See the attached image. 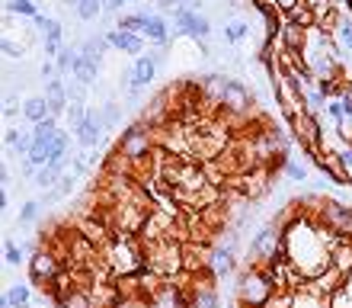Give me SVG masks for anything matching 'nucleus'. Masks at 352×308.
Instances as JSON below:
<instances>
[{
  "instance_id": "2f4dec72",
  "label": "nucleus",
  "mask_w": 352,
  "mask_h": 308,
  "mask_svg": "<svg viewBox=\"0 0 352 308\" xmlns=\"http://www.w3.org/2000/svg\"><path fill=\"white\" fill-rule=\"evenodd\" d=\"M38 212H42V203H38V199H26V203H23V209H19V225L38 222Z\"/></svg>"
},
{
  "instance_id": "ea45409f",
  "label": "nucleus",
  "mask_w": 352,
  "mask_h": 308,
  "mask_svg": "<svg viewBox=\"0 0 352 308\" xmlns=\"http://www.w3.org/2000/svg\"><path fill=\"white\" fill-rule=\"evenodd\" d=\"M336 154H340V161H343L346 174H349V177H352V141H349V145H346V148H340V151H336Z\"/></svg>"
},
{
  "instance_id": "a211bd4d",
  "label": "nucleus",
  "mask_w": 352,
  "mask_h": 308,
  "mask_svg": "<svg viewBox=\"0 0 352 308\" xmlns=\"http://www.w3.org/2000/svg\"><path fill=\"white\" fill-rule=\"evenodd\" d=\"M144 39L157 42V45H167V42H170V26H167V19H164V13H148Z\"/></svg>"
},
{
  "instance_id": "79ce46f5",
  "label": "nucleus",
  "mask_w": 352,
  "mask_h": 308,
  "mask_svg": "<svg viewBox=\"0 0 352 308\" xmlns=\"http://www.w3.org/2000/svg\"><path fill=\"white\" fill-rule=\"evenodd\" d=\"M61 196H65V193H61V189H45V193H42V199H38V203H42V205H52V203H55V199H61Z\"/></svg>"
},
{
  "instance_id": "c756f323",
  "label": "nucleus",
  "mask_w": 352,
  "mask_h": 308,
  "mask_svg": "<svg viewBox=\"0 0 352 308\" xmlns=\"http://www.w3.org/2000/svg\"><path fill=\"white\" fill-rule=\"evenodd\" d=\"M87 110H90V106H87V100H71L67 103V125H71V132L77 129V125H80V122L87 119Z\"/></svg>"
},
{
  "instance_id": "58836bf2",
  "label": "nucleus",
  "mask_w": 352,
  "mask_h": 308,
  "mask_svg": "<svg viewBox=\"0 0 352 308\" xmlns=\"http://www.w3.org/2000/svg\"><path fill=\"white\" fill-rule=\"evenodd\" d=\"M67 100H87V87L84 84H67Z\"/></svg>"
},
{
  "instance_id": "4be33fe9",
  "label": "nucleus",
  "mask_w": 352,
  "mask_h": 308,
  "mask_svg": "<svg viewBox=\"0 0 352 308\" xmlns=\"http://www.w3.org/2000/svg\"><path fill=\"white\" fill-rule=\"evenodd\" d=\"M292 308H330V299L317 296V292H311V289L305 286L301 292H295V299H292Z\"/></svg>"
},
{
  "instance_id": "b1692460",
  "label": "nucleus",
  "mask_w": 352,
  "mask_h": 308,
  "mask_svg": "<svg viewBox=\"0 0 352 308\" xmlns=\"http://www.w3.org/2000/svg\"><path fill=\"white\" fill-rule=\"evenodd\" d=\"M77 55H80V48L77 45H67L65 42V48L58 52V58H55V65H58V74L65 77V74H71L74 71V61H77Z\"/></svg>"
},
{
  "instance_id": "0eeeda50",
  "label": "nucleus",
  "mask_w": 352,
  "mask_h": 308,
  "mask_svg": "<svg viewBox=\"0 0 352 308\" xmlns=\"http://www.w3.org/2000/svg\"><path fill=\"white\" fill-rule=\"evenodd\" d=\"M65 273V267H61V257H58L55 251H48V247H42V251L32 254V260H29V276H32V283L36 286H52V283L58 280Z\"/></svg>"
},
{
  "instance_id": "a18cd8bd",
  "label": "nucleus",
  "mask_w": 352,
  "mask_h": 308,
  "mask_svg": "<svg viewBox=\"0 0 352 308\" xmlns=\"http://www.w3.org/2000/svg\"><path fill=\"white\" fill-rule=\"evenodd\" d=\"M26 308H32V305H26Z\"/></svg>"
},
{
  "instance_id": "5701e85b",
  "label": "nucleus",
  "mask_w": 352,
  "mask_h": 308,
  "mask_svg": "<svg viewBox=\"0 0 352 308\" xmlns=\"http://www.w3.org/2000/svg\"><path fill=\"white\" fill-rule=\"evenodd\" d=\"M144 26H148V13H122L119 26L116 29H125V32H135V36H144Z\"/></svg>"
},
{
  "instance_id": "f3484780",
  "label": "nucleus",
  "mask_w": 352,
  "mask_h": 308,
  "mask_svg": "<svg viewBox=\"0 0 352 308\" xmlns=\"http://www.w3.org/2000/svg\"><path fill=\"white\" fill-rule=\"evenodd\" d=\"M52 116V106H48V96L45 94H32L23 100V119H29L32 125L42 119H48Z\"/></svg>"
},
{
  "instance_id": "dca6fc26",
  "label": "nucleus",
  "mask_w": 352,
  "mask_h": 308,
  "mask_svg": "<svg viewBox=\"0 0 352 308\" xmlns=\"http://www.w3.org/2000/svg\"><path fill=\"white\" fill-rule=\"evenodd\" d=\"M71 77H74L77 84H84V87H96V84H100V65H96V61H90L87 55H77Z\"/></svg>"
},
{
  "instance_id": "9d476101",
  "label": "nucleus",
  "mask_w": 352,
  "mask_h": 308,
  "mask_svg": "<svg viewBox=\"0 0 352 308\" xmlns=\"http://www.w3.org/2000/svg\"><path fill=\"white\" fill-rule=\"evenodd\" d=\"M102 129H106V125H102V112L96 110V106H90V110H87V119L74 129V138L80 141V148H84V151H90V148H96V145H100Z\"/></svg>"
},
{
  "instance_id": "7c9ffc66",
  "label": "nucleus",
  "mask_w": 352,
  "mask_h": 308,
  "mask_svg": "<svg viewBox=\"0 0 352 308\" xmlns=\"http://www.w3.org/2000/svg\"><path fill=\"white\" fill-rule=\"evenodd\" d=\"M100 112H102V125H106V129H116V125H119V119H122V106H119L116 100L100 103Z\"/></svg>"
},
{
  "instance_id": "37998d69",
  "label": "nucleus",
  "mask_w": 352,
  "mask_h": 308,
  "mask_svg": "<svg viewBox=\"0 0 352 308\" xmlns=\"http://www.w3.org/2000/svg\"><path fill=\"white\" fill-rule=\"evenodd\" d=\"M272 3H276V7L282 10V13H288V10H292V7H298L301 0H272Z\"/></svg>"
},
{
  "instance_id": "7ed1b4c3",
  "label": "nucleus",
  "mask_w": 352,
  "mask_h": 308,
  "mask_svg": "<svg viewBox=\"0 0 352 308\" xmlns=\"http://www.w3.org/2000/svg\"><path fill=\"white\" fill-rule=\"evenodd\" d=\"M116 148H119V154H125L131 164H141V161H148L151 154H154V129L141 119L131 122L129 129L119 135Z\"/></svg>"
},
{
  "instance_id": "c85d7f7f",
  "label": "nucleus",
  "mask_w": 352,
  "mask_h": 308,
  "mask_svg": "<svg viewBox=\"0 0 352 308\" xmlns=\"http://www.w3.org/2000/svg\"><path fill=\"white\" fill-rule=\"evenodd\" d=\"M74 13L84 19V23H93V19L102 17V0H80L74 7Z\"/></svg>"
},
{
  "instance_id": "9b49d317",
  "label": "nucleus",
  "mask_w": 352,
  "mask_h": 308,
  "mask_svg": "<svg viewBox=\"0 0 352 308\" xmlns=\"http://www.w3.org/2000/svg\"><path fill=\"white\" fill-rule=\"evenodd\" d=\"M311 161L320 167V174H327V180H333L336 187H352V177L346 174L343 161H340V154H336V151H320V154H314Z\"/></svg>"
},
{
  "instance_id": "c03bdc74",
  "label": "nucleus",
  "mask_w": 352,
  "mask_h": 308,
  "mask_svg": "<svg viewBox=\"0 0 352 308\" xmlns=\"http://www.w3.org/2000/svg\"><path fill=\"white\" fill-rule=\"evenodd\" d=\"M0 209H3V212H10V189H3V193H0Z\"/></svg>"
},
{
  "instance_id": "aec40b11",
  "label": "nucleus",
  "mask_w": 352,
  "mask_h": 308,
  "mask_svg": "<svg viewBox=\"0 0 352 308\" xmlns=\"http://www.w3.org/2000/svg\"><path fill=\"white\" fill-rule=\"evenodd\" d=\"M58 119L55 116H48V119H42V122H36L32 125V141H42V145H52V141L58 138Z\"/></svg>"
},
{
  "instance_id": "72a5a7b5",
  "label": "nucleus",
  "mask_w": 352,
  "mask_h": 308,
  "mask_svg": "<svg viewBox=\"0 0 352 308\" xmlns=\"http://www.w3.org/2000/svg\"><path fill=\"white\" fill-rule=\"evenodd\" d=\"M23 251H26V247L7 241L3 244V263H7V267H19V263H23Z\"/></svg>"
},
{
  "instance_id": "412c9836",
  "label": "nucleus",
  "mask_w": 352,
  "mask_h": 308,
  "mask_svg": "<svg viewBox=\"0 0 352 308\" xmlns=\"http://www.w3.org/2000/svg\"><path fill=\"white\" fill-rule=\"evenodd\" d=\"M285 17L292 19V23H298V26H305V29L317 26V10L311 7V3H305V0H301L298 7H292V10H288Z\"/></svg>"
},
{
  "instance_id": "a878e982",
  "label": "nucleus",
  "mask_w": 352,
  "mask_h": 308,
  "mask_svg": "<svg viewBox=\"0 0 352 308\" xmlns=\"http://www.w3.org/2000/svg\"><path fill=\"white\" fill-rule=\"evenodd\" d=\"M7 13H16V17L32 23V19L38 17V3L36 0H7Z\"/></svg>"
},
{
  "instance_id": "e433bc0d",
  "label": "nucleus",
  "mask_w": 352,
  "mask_h": 308,
  "mask_svg": "<svg viewBox=\"0 0 352 308\" xmlns=\"http://www.w3.org/2000/svg\"><path fill=\"white\" fill-rule=\"evenodd\" d=\"M32 26H36V29H38V32H42V36H45L48 29L55 26V19H52V17H45V13H38V17H36V19H32Z\"/></svg>"
},
{
  "instance_id": "f257e3e1",
  "label": "nucleus",
  "mask_w": 352,
  "mask_h": 308,
  "mask_svg": "<svg viewBox=\"0 0 352 308\" xmlns=\"http://www.w3.org/2000/svg\"><path fill=\"white\" fill-rule=\"evenodd\" d=\"M276 289L278 280L266 263H247V270H241L237 276V299L243 308H266Z\"/></svg>"
},
{
  "instance_id": "393cba45",
  "label": "nucleus",
  "mask_w": 352,
  "mask_h": 308,
  "mask_svg": "<svg viewBox=\"0 0 352 308\" xmlns=\"http://www.w3.org/2000/svg\"><path fill=\"white\" fill-rule=\"evenodd\" d=\"M282 174H285V180L305 183L307 180V164H301V161H295L292 154H285V161H282Z\"/></svg>"
},
{
  "instance_id": "cd10ccee",
  "label": "nucleus",
  "mask_w": 352,
  "mask_h": 308,
  "mask_svg": "<svg viewBox=\"0 0 352 308\" xmlns=\"http://www.w3.org/2000/svg\"><path fill=\"white\" fill-rule=\"evenodd\" d=\"M58 308H96V305H93L90 289H74L67 299L58 302Z\"/></svg>"
},
{
  "instance_id": "f03ea898",
  "label": "nucleus",
  "mask_w": 352,
  "mask_h": 308,
  "mask_svg": "<svg viewBox=\"0 0 352 308\" xmlns=\"http://www.w3.org/2000/svg\"><path fill=\"white\" fill-rule=\"evenodd\" d=\"M183 244L176 238H157L144 244V270L157 273L164 280H173L183 273Z\"/></svg>"
},
{
  "instance_id": "f704fd0d",
  "label": "nucleus",
  "mask_w": 352,
  "mask_h": 308,
  "mask_svg": "<svg viewBox=\"0 0 352 308\" xmlns=\"http://www.w3.org/2000/svg\"><path fill=\"white\" fill-rule=\"evenodd\" d=\"M19 112H23V100L13 90H7V96H3V119H13Z\"/></svg>"
},
{
  "instance_id": "39448f33",
  "label": "nucleus",
  "mask_w": 352,
  "mask_h": 308,
  "mask_svg": "<svg viewBox=\"0 0 352 308\" xmlns=\"http://www.w3.org/2000/svg\"><path fill=\"white\" fill-rule=\"evenodd\" d=\"M173 23H176V36H189L195 42H205V39L212 36V23L205 13L199 10H189L183 3H176L173 7Z\"/></svg>"
},
{
  "instance_id": "f8f14e48",
  "label": "nucleus",
  "mask_w": 352,
  "mask_h": 308,
  "mask_svg": "<svg viewBox=\"0 0 352 308\" xmlns=\"http://www.w3.org/2000/svg\"><path fill=\"white\" fill-rule=\"evenodd\" d=\"M106 39H109V45L116 48V52H122V55H129V58L148 55V52H144V36H135V32H125V29H109Z\"/></svg>"
},
{
  "instance_id": "2eb2a0df",
  "label": "nucleus",
  "mask_w": 352,
  "mask_h": 308,
  "mask_svg": "<svg viewBox=\"0 0 352 308\" xmlns=\"http://www.w3.org/2000/svg\"><path fill=\"white\" fill-rule=\"evenodd\" d=\"M330 267H333L343 280H349L352 276V238H343V241L330 251Z\"/></svg>"
},
{
  "instance_id": "20e7f679",
  "label": "nucleus",
  "mask_w": 352,
  "mask_h": 308,
  "mask_svg": "<svg viewBox=\"0 0 352 308\" xmlns=\"http://www.w3.org/2000/svg\"><path fill=\"white\" fill-rule=\"evenodd\" d=\"M285 244V232L278 228L276 222H266L263 228H256L250 241V260L247 263H269L276 257V251Z\"/></svg>"
},
{
  "instance_id": "6e6552de",
  "label": "nucleus",
  "mask_w": 352,
  "mask_h": 308,
  "mask_svg": "<svg viewBox=\"0 0 352 308\" xmlns=\"http://www.w3.org/2000/svg\"><path fill=\"white\" fill-rule=\"evenodd\" d=\"M148 308H189V289L173 280H164L154 296H148Z\"/></svg>"
},
{
  "instance_id": "4c0bfd02",
  "label": "nucleus",
  "mask_w": 352,
  "mask_h": 308,
  "mask_svg": "<svg viewBox=\"0 0 352 308\" xmlns=\"http://www.w3.org/2000/svg\"><path fill=\"white\" fill-rule=\"evenodd\" d=\"M74 187H77V177H74V174H65V177L58 180V189H61L65 196H67V193H74Z\"/></svg>"
},
{
  "instance_id": "a19ab883",
  "label": "nucleus",
  "mask_w": 352,
  "mask_h": 308,
  "mask_svg": "<svg viewBox=\"0 0 352 308\" xmlns=\"http://www.w3.org/2000/svg\"><path fill=\"white\" fill-rule=\"evenodd\" d=\"M125 3H131V0H102V13H119Z\"/></svg>"
},
{
  "instance_id": "ddd939ff",
  "label": "nucleus",
  "mask_w": 352,
  "mask_h": 308,
  "mask_svg": "<svg viewBox=\"0 0 352 308\" xmlns=\"http://www.w3.org/2000/svg\"><path fill=\"white\" fill-rule=\"evenodd\" d=\"M157 61L151 58V52L148 55H141V58H135L131 61V90H144V87L157 77Z\"/></svg>"
},
{
  "instance_id": "bb28decb",
  "label": "nucleus",
  "mask_w": 352,
  "mask_h": 308,
  "mask_svg": "<svg viewBox=\"0 0 352 308\" xmlns=\"http://www.w3.org/2000/svg\"><path fill=\"white\" fill-rule=\"evenodd\" d=\"M247 36H250V23H247V19H234V23H228V26H224V39H228L231 45L243 42Z\"/></svg>"
},
{
  "instance_id": "c9c22d12",
  "label": "nucleus",
  "mask_w": 352,
  "mask_h": 308,
  "mask_svg": "<svg viewBox=\"0 0 352 308\" xmlns=\"http://www.w3.org/2000/svg\"><path fill=\"white\" fill-rule=\"evenodd\" d=\"M0 48H3V58H7V61H19V58L26 55V48L19 45V42H13V39H7V36H3Z\"/></svg>"
},
{
  "instance_id": "473e14b6",
  "label": "nucleus",
  "mask_w": 352,
  "mask_h": 308,
  "mask_svg": "<svg viewBox=\"0 0 352 308\" xmlns=\"http://www.w3.org/2000/svg\"><path fill=\"white\" fill-rule=\"evenodd\" d=\"M65 48V36H42V55L58 58V52Z\"/></svg>"
},
{
  "instance_id": "1a4fd4ad",
  "label": "nucleus",
  "mask_w": 352,
  "mask_h": 308,
  "mask_svg": "<svg viewBox=\"0 0 352 308\" xmlns=\"http://www.w3.org/2000/svg\"><path fill=\"white\" fill-rule=\"evenodd\" d=\"M250 103H253V90L243 84V81L231 77V81H228V90H224L221 110H224V112H237V116H247Z\"/></svg>"
},
{
  "instance_id": "423d86ee",
  "label": "nucleus",
  "mask_w": 352,
  "mask_h": 308,
  "mask_svg": "<svg viewBox=\"0 0 352 308\" xmlns=\"http://www.w3.org/2000/svg\"><path fill=\"white\" fill-rule=\"evenodd\" d=\"M314 218L320 225H327L330 232L343 234V238H352V205L340 203V199H324L320 209L314 212Z\"/></svg>"
},
{
  "instance_id": "6ab92c4d",
  "label": "nucleus",
  "mask_w": 352,
  "mask_h": 308,
  "mask_svg": "<svg viewBox=\"0 0 352 308\" xmlns=\"http://www.w3.org/2000/svg\"><path fill=\"white\" fill-rule=\"evenodd\" d=\"M80 55H87L90 58V61H96V65H102V58L109 55V39L106 36H90V39H84V42H80Z\"/></svg>"
},
{
  "instance_id": "4468645a",
  "label": "nucleus",
  "mask_w": 352,
  "mask_h": 308,
  "mask_svg": "<svg viewBox=\"0 0 352 308\" xmlns=\"http://www.w3.org/2000/svg\"><path fill=\"white\" fill-rule=\"evenodd\" d=\"M305 42H307V29L298 26V23H292V19L285 17L282 32H278V48H282V52H298V55H301Z\"/></svg>"
}]
</instances>
